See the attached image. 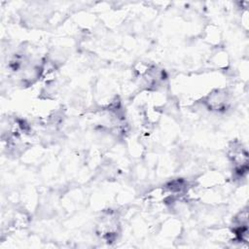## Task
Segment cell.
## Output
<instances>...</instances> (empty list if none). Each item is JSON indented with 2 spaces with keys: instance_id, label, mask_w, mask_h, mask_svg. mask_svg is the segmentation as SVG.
Returning a JSON list of instances; mask_svg holds the SVG:
<instances>
[{
  "instance_id": "2",
  "label": "cell",
  "mask_w": 249,
  "mask_h": 249,
  "mask_svg": "<svg viewBox=\"0 0 249 249\" xmlns=\"http://www.w3.org/2000/svg\"><path fill=\"white\" fill-rule=\"evenodd\" d=\"M233 224H234V228L248 226V210H247V208L242 209L234 216Z\"/></svg>"
},
{
  "instance_id": "1",
  "label": "cell",
  "mask_w": 249,
  "mask_h": 249,
  "mask_svg": "<svg viewBox=\"0 0 249 249\" xmlns=\"http://www.w3.org/2000/svg\"><path fill=\"white\" fill-rule=\"evenodd\" d=\"M203 105L212 112H225L231 105V94L226 89H216L203 98Z\"/></svg>"
}]
</instances>
